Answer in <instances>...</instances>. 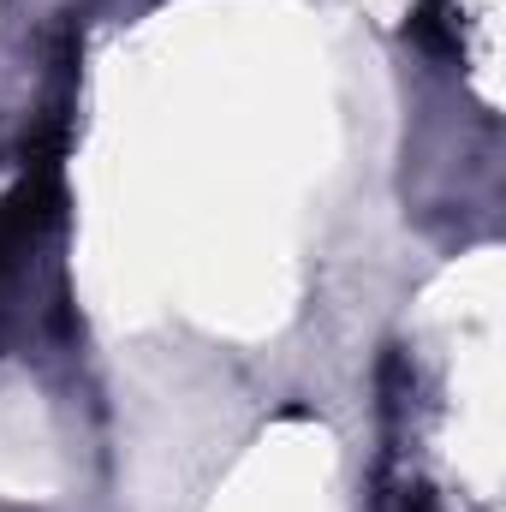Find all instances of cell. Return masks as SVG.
I'll return each mask as SVG.
<instances>
[{"mask_svg":"<svg viewBox=\"0 0 506 512\" xmlns=\"http://www.w3.org/2000/svg\"><path fill=\"white\" fill-rule=\"evenodd\" d=\"M48 215H54V161H36V167L18 179V191L0 203V268L42 233Z\"/></svg>","mask_w":506,"mask_h":512,"instance_id":"1","label":"cell"}]
</instances>
